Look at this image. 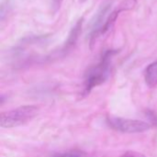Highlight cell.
<instances>
[{"mask_svg": "<svg viewBox=\"0 0 157 157\" xmlns=\"http://www.w3.org/2000/svg\"><path fill=\"white\" fill-rule=\"evenodd\" d=\"M39 108L33 105L20 106L9 111L4 112L0 117V126L2 128H16L27 123L37 116Z\"/></svg>", "mask_w": 157, "mask_h": 157, "instance_id": "1", "label": "cell"}, {"mask_svg": "<svg viewBox=\"0 0 157 157\" xmlns=\"http://www.w3.org/2000/svg\"><path fill=\"white\" fill-rule=\"evenodd\" d=\"M114 53L115 52L113 51L107 52L102 57L100 63L89 70L88 75L86 76V88H85V91L86 93L89 92L93 87L103 84L107 80L109 74L110 60Z\"/></svg>", "mask_w": 157, "mask_h": 157, "instance_id": "2", "label": "cell"}, {"mask_svg": "<svg viewBox=\"0 0 157 157\" xmlns=\"http://www.w3.org/2000/svg\"><path fill=\"white\" fill-rule=\"evenodd\" d=\"M108 123L112 129L124 133H141L151 128V125L145 121L124 118H109Z\"/></svg>", "mask_w": 157, "mask_h": 157, "instance_id": "3", "label": "cell"}, {"mask_svg": "<svg viewBox=\"0 0 157 157\" xmlns=\"http://www.w3.org/2000/svg\"><path fill=\"white\" fill-rule=\"evenodd\" d=\"M145 83L150 87H155L157 86V61L151 63L145 70L144 73Z\"/></svg>", "mask_w": 157, "mask_h": 157, "instance_id": "4", "label": "cell"}, {"mask_svg": "<svg viewBox=\"0 0 157 157\" xmlns=\"http://www.w3.org/2000/svg\"><path fill=\"white\" fill-rule=\"evenodd\" d=\"M83 20L84 18H80L75 25V27L72 29L71 32L69 33V36H68V39H67V45H72L74 44L76 40L78 39V36L81 32V29H82V24H83Z\"/></svg>", "mask_w": 157, "mask_h": 157, "instance_id": "5", "label": "cell"}, {"mask_svg": "<svg viewBox=\"0 0 157 157\" xmlns=\"http://www.w3.org/2000/svg\"><path fill=\"white\" fill-rule=\"evenodd\" d=\"M53 157H85L83 156V155L79 152L76 151H71V152H66V153H63V154H58Z\"/></svg>", "mask_w": 157, "mask_h": 157, "instance_id": "6", "label": "cell"}, {"mask_svg": "<svg viewBox=\"0 0 157 157\" xmlns=\"http://www.w3.org/2000/svg\"><path fill=\"white\" fill-rule=\"evenodd\" d=\"M122 157H146L144 156V155L142 154H139V153H136V152H132V151H129L127 153H125Z\"/></svg>", "mask_w": 157, "mask_h": 157, "instance_id": "7", "label": "cell"}, {"mask_svg": "<svg viewBox=\"0 0 157 157\" xmlns=\"http://www.w3.org/2000/svg\"><path fill=\"white\" fill-rule=\"evenodd\" d=\"M63 0H52V7L53 8L54 11H57L60 8V6L62 4Z\"/></svg>", "mask_w": 157, "mask_h": 157, "instance_id": "8", "label": "cell"}, {"mask_svg": "<svg viewBox=\"0 0 157 157\" xmlns=\"http://www.w3.org/2000/svg\"><path fill=\"white\" fill-rule=\"evenodd\" d=\"M80 2H82V3H84V2H86V1H87V0H79Z\"/></svg>", "mask_w": 157, "mask_h": 157, "instance_id": "9", "label": "cell"}]
</instances>
